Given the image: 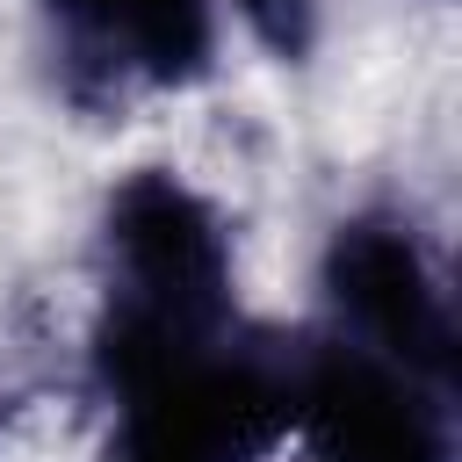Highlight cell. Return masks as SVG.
Listing matches in <instances>:
<instances>
[{"mask_svg":"<svg viewBox=\"0 0 462 462\" xmlns=\"http://www.w3.org/2000/svg\"><path fill=\"white\" fill-rule=\"evenodd\" d=\"M296 433L310 462H455L448 397L339 339L296 368Z\"/></svg>","mask_w":462,"mask_h":462,"instance_id":"277c9868","label":"cell"},{"mask_svg":"<svg viewBox=\"0 0 462 462\" xmlns=\"http://www.w3.org/2000/svg\"><path fill=\"white\" fill-rule=\"evenodd\" d=\"M43 7H51L72 36H94V22H101V7H108V0H43Z\"/></svg>","mask_w":462,"mask_h":462,"instance_id":"52a82bcc","label":"cell"},{"mask_svg":"<svg viewBox=\"0 0 462 462\" xmlns=\"http://www.w3.org/2000/svg\"><path fill=\"white\" fill-rule=\"evenodd\" d=\"M325 296L339 318V346L426 383L448 397L455 383V303L419 245L411 224L397 217H354L325 245Z\"/></svg>","mask_w":462,"mask_h":462,"instance_id":"3957f363","label":"cell"},{"mask_svg":"<svg viewBox=\"0 0 462 462\" xmlns=\"http://www.w3.org/2000/svg\"><path fill=\"white\" fill-rule=\"evenodd\" d=\"M101 238L116 267V310L173 332H231V231L180 173L137 166L116 180Z\"/></svg>","mask_w":462,"mask_h":462,"instance_id":"7a4b0ae2","label":"cell"},{"mask_svg":"<svg viewBox=\"0 0 462 462\" xmlns=\"http://www.w3.org/2000/svg\"><path fill=\"white\" fill-rule=\"evenodd\" d=\"M231 14L253 29L260 51H274L282 65H303L318 43V0H231Z\"/></svg>","mask_w":462,"mask_h":462,"instance_id":"8992f818","label":"cell"},{"mask_svg":"<svg viewBox=\"0 0 462 462\" xmlns=\"http://www.w3.org/2000/svg\"><path fill=\"white\" fill-rule=\"evenodd\" d=\"M94 361L116 397L101 462H267L296 433V368L231 332H173L108 303Z\"/></svg>","mask_w":462,"mask_h":462,"instance_id":"6da1fadb","label":"cell"},{"mask_svg":"<svg viewBox=\"0 0 462 462\" xmlns=\"http://www.w3.org/2000/svg\"><path fill=\"white\" fill-rule=\"evenodd\" d=\"M87 43L130 79L188 87L217 58V0H108Z\"/></svg>","mask_w":462,"mask_h":462,"instance_id":"5b68a950","label":"cell"}]
</instances>
